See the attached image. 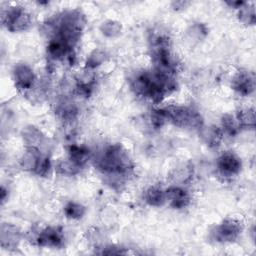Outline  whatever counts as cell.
I'll use <instances>...</instances> for the list:
<instances>
[{
  "instance_id": "1",
  "label": "cell",
  "mask_w": 256,
  "mask_h": 256,
  "mask_svg": "<svg viewBox=\"0 0 256 256\" xmlns=\"http://www.w3.org/2000/svg\"><path fill=\"white\" fill-rule=\"evenodd\" d=\"M96 166L108 176L124 178L133 171V162L119 145H112L96 159Z\"/></svg>"
},
{
  "instance_id": "12",
  "label": "cell",
  "mask_w": 256,
  "mask_h": 256,
  "mask_svg": "<svg viewBox=\"0 0 256 256\" xmlns=\"http://www.w3.org/2000/svg\"><path fill=\"white\" fill-rule=\"evenodd\" d=\"M69 159L79 167H83L90 158V152L83 146L72 145L69 148Z\"/></svg>"
},
{
  "instance_id": "15",
  "label": "cell",
  "mask_w": 256,
  "mask_h": 256,
  "mask_svg": "<svg viewBox=\"0 0 256 256\" xmlns=\"http://www.w3.org/2000/svg\"><path fill=\"white\" fill-rule=\"evenodd\" d=\"M236 119L238 121V124L240 128L243 129H253L255 126V112L254 109L252 108H245L241 109L237 116Z\"/></svg>"
},
{
  "instance_id": "20",
  "label": "cell",
  "mask_w": 256,
  "mask_h": 256,
  "mask_svg": "<svg viewBox=\"0 0 256 256\" xmlns=\"http://www.w3.org/2000/svg\"><path fill=\"white\" fill-rule=\"evenodd\" d=\"M80 168L78 165H76L74 162H72L70 159L65 160V161H61L58 166H57V170L59 173L66 175V176H72L75 175L76 173H78L80 171Z\"/></svg>"
},
{
  "instance_id": "18",
  "label": "cell",
  "mask_w": 256,
  "mask_h": 256,
  "mask_svg": "<svg viewBox=\"0 0 256 256\" xmlns=\"http://www.w3.org/2000/svg\"><path fill=\"white\" fill-rule=\"evenodd\" d=\"M85 212H86L85 207L75 202H70L65 207V214L70 219H80L84 216Z\"/></svg>"
},
{
  "instance_id": "10",
  "label": "cell",
  "mask_w": 256,
  "mask_h": 256,
  "mask_svg": "<svg viewBox=\"0 0 256 256\" xmlns=\"http://www.w3.org/2000/svg\"><path fill=\"white\" fill-rule=\"evenodd\" d=\"M20 242V232L10 224H3L1 228V246L5 249H13Z\"/></svg>"
},
{
  "instance_id": "7",
  "label": "cell",
  "mask_w": 256,
  "mask_h": 256,
  "mask_svg": "<svg viewBox=\"0 0 256 256\" xmlns=\"http://www.w3.org/2000/svg\"><path fill=\"white\" fill-rule=\"evenodd\" d=\"M15 86L21 91H30L35 84L33 70L26 64H19L13 71Z\"/></svg>"
},
{
  "instance_id": "8",
  "label": "cell",
  "mask_w": 256,
  "mask_h": 256,
  "mask_svg": "<svg viewBox=\"0 0 256 256\" xmlns=\"http://www.w3.org/2000/svg\"><path fill=\"white\" fill-rule=\"evenodd\" d=\"M232 87L240 95H250L251 93H253L255 88L254 75L247 71H239L233 78Z\"/></svg>"
},
{
  "instance_id": "19",
  "label": "cell",
  "mask_w": 256,
  "mask_h": 256,
  "mask_svg": "<svg viewBox=\"0 0 256 256\" xmlns=\"http://www.w3.org/2000/svg\"><path fill=\"white\" fill-rule=\"evenodd\" d=\"M222 127H223V130L229 135H236L239 129H241L236 117H233L231 115H226L223 118Z\"/></svg>"
},
{
  "instance_id": "6",
  "label": "cell",
  "mask_w": 256,
  "mask_h": 256,
  "mask_svg": "<svg viewBox=\"0 0 256 256\" xmlns=\"http://www.w3.org/2000/svg\"><path fill=\"white\" fill-rule=\"evenodd\" d=\"M38 246L59 248L64 243V235L58 227H48L41 230L35 239Z\"/></svg>"
},
{
  "instance_id": "3",
  "label": "cell",
  "mask_w": 256,
  "mask_h": 256,
  "mask_svg": "<svg viewBox=\"0 0 256 256\" xmlns=\"http://www.w3.org/2000/svg\"><path fill=\"white\" fill-rule=\"evenodd\" d=\"M2 23L11 32H22L31 26L32 18L23 7L15 6L2 11Z\"/></svg>"
},
{
  "instance_id": "11",
  "label": "cell",
  "mask_w": 256,
  "mask_h": 256,
  "mask_svg": "<svg viewBox=\"0 0 256 256\" xmlns=\"http://www.w3.org/2000/svg\"><path fill=\"white\" fill-rule=\"evenodd\" d=\"M40 158H41V154L38 149L28 148L21 158V161H20L21 167L24 170L35 172Z\"/></svg>"
},
{
  "instance_id": "22",
  "label": "cell",
  "mask_w": 256,
  "mask_h": 256,
  "mask_svg": "<svg viewBox=\"0 0 256 256\" xmlns=\"http://www.w3.org/2000/svg\"><path fill=\"white\" fill-rule=\"evenodd\" d=\"M120 30H121L120 25L116 22H113V21L106 22L102 26L103 34H105L108 37H114V36L118 35L120 33Z\"/></svg>"
},
{
  "instance_id": "14",
  "label": "cell",
  "mask_w": 256,
  "mask_h": 256,
  "mask_svg": "<svg viewBox=\"0 0 256 256\" xmlns=\"http://www.w3.org/2000/svg\"><path fill=\"white\" fill-rule=\"evenodd\" d=\"M144 198H145V201L150 206H155V207L162 206L167 202L166 190L164 191L158 187H151L146 191Z\"/></svg>"
},
{
  "instance_id": "2",
  "label": "cell",
  "mask_w": 256,
  "mask_h": 256,
  "mask_svg": "<svg viewBox=\"0 0 256 256\" xmlns=\"http://www.w3.org/2000/svg\"><path fill=\"white\" fill-rule=\"evenodd\" d=\"M166 121L183 128H202L203 120L200 114L190 108L180 106H169L161 109Z\"/></svg>"
},
{
  "instance_id": "4",
  "label": "cell",
  "mask_w": 256,
  "mask_h": 256,
  "mask_svg": "<svg viewBox=\"0 0 256 256\" xmlns=\"http://www.w3.org/2000/svg\"><path fill=\"white\" fill-rule=\"evenodd\" d=\"M242 226L234 219H227L218 225L212 232L213 239L216 242L228 243L235 241L241 234Z\"/></svg>"
},
{
  "instance_id": "21",
  "label": "cell",
  "mask_w": 256,
  "mask_h": 256,
  "mask_svg": "<svg viewBox=\"0 0 256 256\" xmlns=\"http://www.w3.org/2000/svg\"><path fill=\"white\" fill-rule=\"evenodd\" d=\"M104 59H105L104 52L99 51V50L98 51H94L90 55V57H89V59L87 61V66L86 67L88 69H93V68L97 67L98 65H100L104 61Z\"/></svg>"
},
{
  "instance_id": "17",
  "label": "cell",
  "mask_w": 256,
  "mask_h": 256,
  "mask_svg": "<svg viewBox=\"0 0 256 256\" xmlns=\"http://www.w3.org/2000/svg\"><path fill=\"white\" fill-rule=\"evenodd\" d=\"M239 17L240 20L244 24L248 25H253L255 23V9L254 6H250L247 3H244L240 8H239Z\"/></svg>"
},
{
  "instance_id": "13",
  "label": "cell",
  "mask_w": 256,
  "mask_h": 256,
  "mask_svg": "<svg viewBox=\"0 0 256 256\" xmlns=\"http://www.w3.org/2000/svg\"><path fill=\"white\" fill-rule=\"evenodd\" d=\"M23 139L28 148H34L39 150V146L43 142V135L42 133L35 127H27L23 131Z\"/></svg>"
},
{
  "instance_id": "5",
  "label": "cell",
  "mask_w": 256,
  "mask_h": 256,
  "mask_svg": "<svg viewBox=\"0 0 256 256\" xmlns=\"http://www.w3.org/2000/svg\"><path fill=\"white\" fill-rule=\"evenodd\" d=\"M217 167L221 176L232 178L239 174L241 170V161L232 152H226L219 157Z\"/></svg>"
},
{
  "instance_id": "16",
  "label": "cell",
  "mask_w": 256,
  "mask_h": 256,
  "mask_svg": "<svg viewBox=\"0 0 256 256\" xmlns=\"http://www.w3.org/2000/svg\"><path fill=\"white\" fill-rule=\"evenodd\" d=\"M223 132L217 127H209L203 131V137L210 146H218L221 143Z\"/></svg>"
},
{
  "instance_id": "9",
  "label": "cell",
  "mask_w": 256,
  "mask_h": 256,
  "mask_svg": "<svg viewBox=\"0 0 256 256\" xmlns=\"http://www.w3.org/2000/svg\"><path fill=\"white\" fill-rule=\"evenodd\" d=\"M167 202L175 209H182L189 205L190 195L187 190L182 187L174 186L166 190Z\"/></svg>"
}]
</instances>
